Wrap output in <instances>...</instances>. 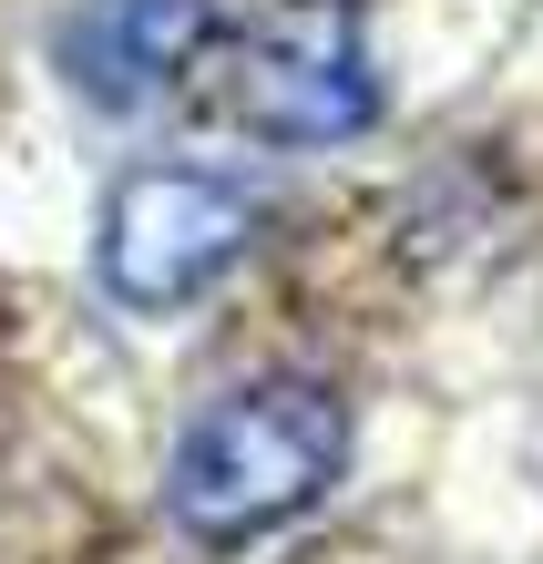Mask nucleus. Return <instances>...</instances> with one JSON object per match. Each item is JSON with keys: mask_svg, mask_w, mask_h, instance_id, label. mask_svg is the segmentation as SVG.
Segmentation results:
<instances>
[{"mask_svg": "<svg viewBox=\"0 0 543 564\" xmlns=\"http://www.w3.org/2000/svg\"><path fill=\"white\" fill-rule=\"evenodd\" d=\"M359 462L349 390L318 370H257L164 442V534L185 554H247L297 534Z\"/></svg>", "mask_w": 543, "mask_h": 564, "instance_id": "obj_1", "label": "nucleus"}, {"mask_svg": "<svg viewBox=\"0 0 543 564\" xmlns=\"http://www.w3.org/2000/svg\"><path fill=\"white\" fill-rule=\"evenodd\" d=\"M267 195L206 154H133L93 206V288L123 318H185L257 257Z\"/></svg>", "mask_w": 543, "mask_h": 564, "instance_id": "obj_2", "label": "nucleus"}, {"mask_svg": "<svg viewBox=\"0 0 543 564\" xmlns=\"http://www.w3.org/2000/svg\"><path fill=\"white\" fill-rule=\"evenodd\" d=\"M226 123L278 154H338L390 123V73L369 52V0H267L226 21Z\"/></svg>", "mask_w": 543, "mask_h": 564, "instance_id": "obj_3", "label": "nucleus"}, {"mask_svg": "<svg viewBox=\"0 0 543 564\" xmlns=\"http://www.w3.org/2000/svg\"><path fill=\"white\" fill-rule=\"evenodd\" d=\"M226 42V0H73L52 31V62L83 104L144 113L154 93L195 83Z\"/></svg>", "mask_w": 543, "mask_h": 564, "instance_id": "obj_4", "label": "nucleus"}]
</instances>
